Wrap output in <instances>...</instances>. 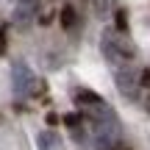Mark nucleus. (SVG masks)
<instances>
[{"mask_svg":"<svg viewBox=\"0 0 150 150\" xmlns=\"http://www.w3.org/2000/svg\"><path fill=\"white\" fill-rule=\"evenodd\" d=\"M100 50H103V59L108 61V67H122L131 64L136 59V45L128 39V33H120V31H106L100 39Z\"/></svg>","mask_w":150,"mask_h":150,"instance_id":"nucleus-1","label":"nucleus"},{"mask_svg":"<svg viewBox=\"0 0 150 150\" xmlns=\"http://www.w3.org/2000/svg\"><path fill=\"white\" fill-rule=\"evenodd\" d=\"M11 86H14L17 97H31L36 92H45V83L31 72V67L25 61H14L11 64Z\"/></svg>","mask_w":150,"mask_h":150,"instance_id":"nucleus-2","label":"nucleus"},{"mask_svg":"<svg viewBox=\"0 0 150 150\" xmlns=\"http://www.w3.org/2000/svg\"><path fill=\"white\" fill-rule=\"evenodd\" d=\"M75 103H78L83 120H89V122H95V120L111 114V106H108L97 92H92V89H75Z\"/></svg>","mask_w":150,"mask_h":150,"instance_id":"nucleus-3","label":"nucleus"},{"mask_svg":"<svg viewBox=\"0 0 150 150\" xmlns=\"http://www.w3.org/2000/svg\"><path fill=\"white\" fill-rule=\"evenodd\" d=\"M114 78H117V89L125 97H136V92H139V72L131 70V64L114 67Z\"/></svg>","mask_w":150,"mask_h":150,"instance_id":"nucleus-4","label":"nucleus"},{"mask_svg":"<svg viewBox=\"0 0 150 150\" xmlns=\"http://www.w3.org/2000/svg\"><path fill=\"white\" fill-rule=\"evenodd\" d=\"M36 145H39V150H61V139L56 131H42L36 136Z\"/></svg>","mask_w":150,"mask_h":150,"instance_id":"nucleus-5","label":"nucleus"},{"mask_svg":"<svg viewBox=\"0 0 150 150\" xmlns=\"http://www.w3.org/2000/svg\"><path fill=\"white\" fill-rule=\"evenodd\" d=\"M75 22H78L75 8H72V6H64V8H61V28H64V31H72Z\"/></svg>","mask_w":150,"mask_h":150,"instance_id":"nucleus-6","label":"nucleus"},{"mask_svg":"<svg viewBox=\"0 0 150 150\" xmlns=\"http://www.w3.org/2000/svg\"><path fill=\"white\" fill-rule=\"evenodd\" d=\"M114 31L128 33V11H125V8H117V11H114Z\"/></svg>","mask_w":150,"mask_h":150,"instance_id":"nucleus-7","label":"nucleus"},{"mask_svg":"<svg viewBox=\"0 0 150 150\" xmlns=\"http://www.w3.org/2000/svg\"><path fill=\"white\" fill-rule=\"evenodd\" d=\"M114 6H117V0H95V14L106 17L108 11H114Z\"/></svg>","mask_w":150,"mask_h":150,"instance_id":"nucleus-8","label":"nucleus"},{"mask_svg":"<svg viewBox=\"0 0 150 150\" xmlns=\"http://www.w3.org/2000/svg\"><path fill=\"white\" fill-rule=\"evenodd\" d=\"M61 120H64V125H67V128H78V125H83V122H86V120H83V114H81V111L64 114Z\"/></svg>","mask_w":150,"mask_h":150,"instance_id":"nucleus-9","label":"nucleus"},{"mask_svg":"<svg viewBox=\"0 0 150 150\" xmlns=\"http://www.w3.org/2000/svg\"><path fill=\"white\" fill-rule=\"evenodd\" d=\"M139 86H150V70H139Z\"/></svg>","mask_w":150,"mask_h":150,"instance_id":"nucleus-10","label":"nucleus"},{"mask_svg":"<svg viewBox=\"0 0 150 150\" xmlns=\"http://www.w3.org/2000/svg\"><path fill=\"white\" fill-rule=\"evenodd\" d=\"M28 20H31V11H20V14H17V22H20V25H25Z\"/></svg>","mask_w":150,"mask_h":150,"instance_id":"nucleus-11","label":"nucleus"},{"mask_svg":"<svg viewBox=\"0 0 150 150\" xmlns=\"http://www.w3.org/2000/svg\"><path fill=\"white\" fill-rule=\"evenodd\" d=\"M6 50V28H0V53Z\"/></svg>","mask_w":150,"mask_h":150,"instance_id":"nucleus-12","label":"nucleus"},{"mask_svg":"<svg viewBox=\"0 0 150 150\" xmlns=\"http://www.w3.org/2000/svg\"><path fill=\"white\" fill-rule=\"evenodd\" d=\"M56 122H59V117H56V114L50 111V114H47V125H56Z\"/></svg>","mask_w":150,"mask_h":150,"instance_id":"nucleus-13","label":"nucleus"},{"mask_svg":"<svg viewBox=\"0 0 150 150\" xmlns=\"http://www.w3.org/2000/svg\"><path fill=\"white\" fill-rule=\"evenodd\" d=\"M103 150H117V147H103Z\"/></svg>","mask_w":150,"mask_h":150,"instance_id":"nucleus-14","label":"nucleus"},{"mask_svg":"<svg viewBox=\"0 0 150 150\" xmlns=\"http://www.w3.org/2000/svg\"><path fill=\"white\" fill-rule=\"evenodd\" d=\"M22 3H31V0H22Z\"/></svg>","mask_w":150,"mask_h":150,"instance_id":"nucleus-15","label":"nucleus"}]
</instances>
